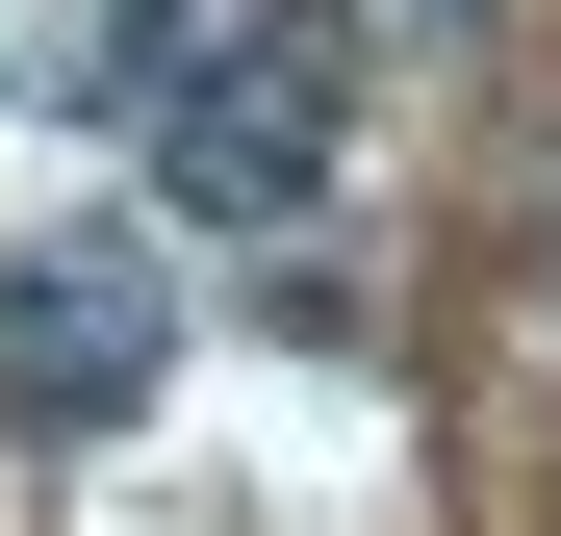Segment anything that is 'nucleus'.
<instances>
[{
	"instance_id": "f257e3e1",
	"label": "nucleus",
	"mask_w": 561,
	"mask_h": 536,
	"mask_svg": "<svg viewBox=\"0 0 561 536\" xmlns=\"http://www.w3.org/2000/svg\"><path fill=\"white\" fill-rule=\"evenodd\" d=\"M153 384H179V255H153V230L0 255V434H128Z\"/></svg>"
},
{
	"instance_id": "f03ea898",
	"label": "nucleus",
	"mask_w": 561,
	"mask_h": 536,
	"mask_svg": "<svg viewBox=\"0 0 561 536\" xmlns=\"http://www.w3.org/2000/svg\"><path fill=\"white\" fill-rule=\"evenodd\" d=\"M332 103H357V26H255V52L179 77L128 153H153V205H179V230H280V205L332 179Z\"/></svg>"
},
{
	"instance_id": "7ed1b4c3",
	"label": "nucleus",
	"mask_w": 561,
	"mask_h": 536,
	"mask_svg": "<svg viewBox=\"0 0 561 536\" xmlns=\"http://www.w3.org/2000/svg\"><path fill=\"white\" fill-rule=\"evenodd\" d=\"M255 26H357V0H77V52H51V128H153L205 52H255Z\"/></svg>"
},
{
	"instance_id": "20e7f679",
	"label": "nucleus",
	"mask_w": 561,
	"mask_h": 536,
	"mask_svg": "<svg viewBox=\"0 0 561 536\" xmlns=\"http://www.w3.org/2000/svg\"><path fill=\"white\" fill-rule=\"evenodd\" d=\"M383 26H434V0H383Z\"/></svg>"
}]
</instances>
